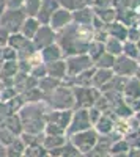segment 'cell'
<instances>
[{
  "label": "cell",
  "mask_w": 140,
  "mask_h": 157,
  "mask_svg": "<svg viewBox=\"0 0 140 157\" xmlns=\"http://www.w3.org/2000/svg\"><path fill=\"white\" fill-rule=\"evenodd\" d=\"M123 54L128 55L134 60L138 58V54H140V49H138V44L134 43V41H129V39H126L123 43Z\"/></svg>",
  "instance_id": "obj_9"
},
{
  "label": "cell",
  "mask_w": 140,
  "mask_h": 157,
  "mask_svg": "<svg viewBox=\"0 0 140 157\" xmlns=\"http://www.w3.org/2000/svg\"><path fill=\"white\" fill-rule=\"evenodd\" d=\"M129 143L126 141V140H118L115 145H112L110 149H109V154L112 155H120V154H129Z\"/></svg>",
  "instance_id": "obj_10"
},
{
  "label": "cell",
  "mask_w": 140,
  "mask_h": 157,
  "mask_svg": "<svg viewBox=\"0 0 140 157\" xmlns=\"http://www.w3.org/2000/svg\"><path fill=\"white\" fill-rule=\"evenodd\" d=\"M96 141H98V134L95 130H90V129L80 130V132L74 137V145L77 146V149H80L84 152L91 151L96 146Z\"/></svg>",
  "instance_id": "obj_2"
},
{
  "label": "cell",
  "mask_w": 140,
  "mask_h": 157,
  "mask_svg": "<svg viewBox=\"0 0 140 157\" xmlns=\"http://www.w3.org/2000/svg\"><path fill=\"white\" fill-rule=\"evenodd\" d=\"M95 3L98 8H107L112 6V0H95Z\"/></svg>",
  "instance_id": "obj_16"
},
{
  "label": "cell",
  "mask_w": 140,
  "mask_h": 157,
  "mask_svg": "<svg viewBox=\"0 0 140 157\" xmlns=\"http://www.w3.org/2000/svg\"><path fill=\"white\" fill-rule=\"evenodd\" d=\"M109 35L124 43L126 39H128V27H126L124 24H121V22H115V21H113V22H110Z\"/></svg>",
  "instance_id": "obj_6"
},
{
  "label": "cell",
  "mask_w": 140,
  "mask_h": 157,
  "mask_svg": "<svg viewBox=\"0 0 140 157\" xmlns=\"http://www.w3.org/2000/svg\"><path fill=\"white\" fill-rule=\"evenodd\" d=\"M88 116H90L91 124H96V121L99 120V116H101V110L99 109H91L90 112H88Z\"/></svg>",
  "instance_id": "obj_15"
},
{
  "label": "cell",
  "mask_w": 140,
  "mask_h": 157,
  "mask_svg": "<svg viewBox=\"0 0 140 157\" xmlns=\"http://www.w3.org/2000/svg\"><path fill=\"white\" fill-rule=\"evenodd\" d=\"M96 11H98V16L103 19L104 22H107V24H110V22H113V21L117 19V11H115V8L107 6V8H98Z\"/></svg>",
  "instance_id": "obj_11"
},
{
  "label": "cell",
  "mask_w": 140,
  "mask_h": 157,
  "mask_svg": "<svg viewBox=\"0 0 140 157\" xmlns=\"http://www.w3.org/2000/svg\"><path fill=\"white\" fill-rule=\"evenodd\" d=\"M106 41H107L106 52H109V54L115 55V57L123 54V41H120V39L113 38V36H110V39H106Z\"/></svg>",
  "instance_id": "obj_8"
},
{
  "label": "cell",
  "mask_w": 140,
  "mask_h": 157,
  "mask_svg": "<svg viewBox=\"0 0 140 157\" xmlns=\"http://www.w3.org/2000/svg\"><path fill=\"white\" fill-rule=\"evenodd\" d=\"M123 93H124V101L126 102L140 98V78L134 77V75L128 77V82H126V85L123 88Z\"/></svg>",
  "instance_id": "obj_3"
},
{
  "label": "cell",
  "mask_w": 140,
  "mask_h": 157,
  "mask_svg": "<svg viewBox=\"0 0 140 157\" xmlns=\"http://www.w3.org/2000/svg\"><path fill=\"white\" fill-rule=\"evenodd\" d=\"M112 6L115 8V11H123L131 8V0H112Z\"/></svg>",
  "instance_id": "obj_14"
},
{
  "label": "cell",
  "mask_w": 140,
  "mask_h": 157,
  "mask_svg": "<svg viewBox=\"0 0 140 157\" xmlns=\"http://www.w3.org/2000/svg\"><path fill=\"white\" fill-rule=\"evenodd\" d=\"M134 118H135V120L138 121V124H140V110H138V112H135V116H134Z\"/></svg>",
  "instance_id": "obj_17"
},
{
  "label": "cell",
  "mask_w": 140,
  "mask_h": 157,
  "mask_svg": "<svg viewBox=\"0 0 140 157\" xmlns=\"http://www.w3.org/2000/svg\"><path fill=\"white\" fill-rule=\"evenodd\" d=\"M96 126H98V130H99V132H103V134H110L113 130V123L110 121V118L106 116V115L99 116V120L96 121Z\"/></svg>",
  "instance_id": "obj_12"
},
{
  "label": "cell",
  "mask_w": 140,
  "mask_h": 157,
  "mask_svg": "<svg viewBox=\"0 0 140 157\" xmlns=\"http://www.w3.org/2000/svg\"><path fill=\"white\" fill-rule=\"evenodd\" d=\"M113 63H115V55L104 52L103 55L98 58V68H104V69H112Z\"/></svg>",
  "instance_id": "obj_13"
},
{
  "label": "cell",
  "mask_w": 140,
  "mask_h": 157,
  "mask_svg": "<svg viewBox=\"0 0 140 157\" xmlns=\"http://www.w3.org/2000/svg\"><path fill=\"white\" fill-rule=\"evenodd\" d=\"M91 126V121H90V116H88V112L87 110H80L76 113L74 116V121H72V127L71 130L72 132H80V130H85V129H90Z\"/></svg>",
  "instance_id": "obj_4"
},
{
  "label": "cell",
  "mask_w": 140,
  "mask_h": 157,
  "mask_svg": "<svg viewBox=\"0 0 140 157\" xmlns=\"http://www.w3.org/2000/svg\"><path fill=\"white\" fill-rule=\"evenodd\" d=\"M138 68V64L134 58L128 57V55H124V54H120L115 57V63H113V74H117V75H123V77H132L135 74Z\"/></svg>",
  "instance_id": "obj_1"
},
{
  "label": "cell",
  "mask_w": 140,
  "mask_h": 157,
  "mask_svg": "<svg viewBox=\"0 0 140 157\" xmlns=\"http://www.w3.org/2000/svg\"><path fill=\"white\" fill-rule=\"evenodd\" d=\"M91 64H93V60L90 57L82 55V57H77V58H72L69 61V71H71V74H77V71L82 72V71L90 68Z\"/></svg>",
  "instance_id": "obj_5"
},
{
  "label": "cell",
  "mask_w": 140,
  "mask_h": 157,
  "mask_svg": "<svg viewBox=\"0 0 140 157\" xmlns=\"http://www.w3.org/2000/svg\"><path fill=\"white\" fill-rule=\"evenodd\" d=\"M112 75H113V71L112 69H104V68H99V71H96L95 72V75H93V82H95V85L96 86H103L104 83H107L110 78H112Z\"/></svg>",
  "instance_id": "obj_7"
}]
</instances>
